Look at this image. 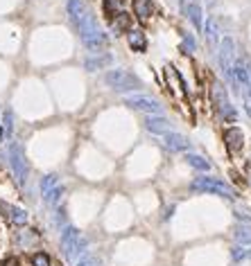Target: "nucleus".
I'll list each match as a JSON object with an SVG mask.
<instances>
[{"instance_id": "f257e3e1", "label": "nucleus", "mask_w": 251, "mask_h": 266, "mask_svg": "<svg viewBox=\"0 0 251 266\" xmlns=\"http://www.w3.org/2000/svg\"><path fill=\"white\" fill-rule=\"evenodd\" d=\"M107 84L111 86L113 90H132V88H138V79L134 75H129L127 70H111L107 77Z\"/></svg>"}, {"instance_id": "f03ea898", "label": "nucleus", "mask_w": 251, "mask_h": 266, "mask_svg": "<svg viewBox=\"0 0 251 266\" xmlns=\"http://www.w3.org/2000/svg\"><path fill=\"white\" fill-rule=\"evenodd\" d=\"M224 144H226V149H229L231 156H238V153L242 151V147H244V133L240 131L238 127H229L224 131Z\"/></svg>"}, {"instance_id": "7ed1b4c3", "label": "nucleus", "mask_w": 251, "mask_h": 266, "mask_svg": "<svg viewBox=\"0 0 251 266\" xmlns=\"http://www.w3.org/2000/svg\"><path fill=\"white\" fill-rule=\"evenodd\" d=\"M127 104L138 111H145V113H161L163 111V106L156 99L145 97V95H132V97H127Z\"/></svg>"}, {"instance_id": "20e7f679", "label": "nucleus", "mask_w": 251, "mask_h": 266, "mask_svg": "<svg viewBox=\"0 0 251 266\" xmlns=\"http://www.w3.org/2000/svg\"><path fill=\"white\" fill-rule=\"evenodd\" d=\"M134 16L141 23H147L154 16V0H132Z\"/></svg>"}, {"instance_id": "39448f33", "label": "nucleus", "mask_w": 251, "mask_h": 266, "mask_svg": "<svg viewBox=\"0 0 251 266\" xmlns=\"http://www.w3.org/2000/svg\"><path fill=\"white\" fill-rule=\"evenodd\" d=\"M9 161H12V167H14V172H16V178H18V181H23L25 174H27V167H25V161H23L21 149H18L16 144L9 147Z\"/></svg>"}, {"instance_id": "423d86ee", "label": "nucleus", "mask_w": 251, "mask_h": 266, "mask_svg": "<svg viewBox=\"0 0 251 266\" xmlns=\"http://www.w3.org/2000/svg\"><path fill=\"white\" fill-rule=\"evenodd\" d=\"M41 190H43V199L48 203H55L57 196L61 194V187L59 183H57V176H46L41 183Z\"/></svg>"}, {"instance_id": "0eeeda50", "label": "nucleus", "mask_w": 251, "mask_h": 266, "mask_svg": "<svg viewBox=\"0 0 251 266\" xmlns=\"http://www.w3.org/2000/svg\"><path fill=\"white\" fill-rule=\"evenodd\" d=\"M127 43L134 52H145V47H147V36H145V32L141 27H132V30L127 32Z\"/></svg>"}, {"instance_id": "6e6552de", "label": "nucleus", "mask_w": 251, "mask_h": 266, "mask_svg": "<svg viewBox=\"0 0 251 266\" xmlns=\"http://www.w3.org/2000/svg\"><path fill=\"white\" fill-rule=\"evenodd\" d=\"M165 77H168V84H170V88H172V93H175V97H186V88H183V81H181V77L177 75L172 68H168L165 70Z\"/></svg>"}, {"instance_id": "1a4fd4ad", "label": "nucleus", "mask_w": 251, "mask_h": 266, "mask_svg": "<svg viewBox=\"0 0 251 266\" xmlns=\"http://www.w3.org/2000/svg\"><path fill=\"white\" fill-rule=\"evenodd\" d=\"M111 27H113V32H115V34H120V32H129V30H132V16H129L127 12L115 14V16L111 18Z\"/></svg>"}, {"instance_id": "9d476101", "label": "nucleus", "mask_w": 251, "mask_h": 266, "mask_svg": "<svg viewBox=\"0 0 251 266\" xmlns=\"http://www.w3.org/2000/svg\"><path fill=\"white\" fill-rule=\"evenodd\" d=\"M195 187H199V190H213V192H220V194H224V196H231L229 187H224L222 183H217V181H211V178H204V181L195 183Z\"/></svg>"}, {"instance_id": "9b49d317", "label": "nucleus", "mask_w": 251, "mask_h": 266, "mask_svg": "<svg viewBox=\"0 0 251 266\" xmlns=\"http://www.w3.org/2000/svg\"><path fill=\"white\" fill-rule=\"evenodd\" d=\"M68 12L77 25L86 18V9H84V5H81V0H68Z\"/></svg>"}, {"instance_id": "f8f14e48", "label": "nucleus", "mask_w": 251, "mask_h": 266, "mask_svg": "<svg viewBox=\"0 0 251 266\" xmlns=\"http://www.w3.org/2000/svg\"><path fill=\"white\" fill-rule=\"evenodd\" d=\"M122 3H124V0H104V12L113 18L115 14L122 12Z\"/></svg>"}, {"instance_id": "ddd939ff", "label": "nucleus", "mask_w": 251, "mask_h": 266, "mask_svg": "<svg viewBox=\"0 0 251 266\" xmlns=\"http://www.w3.org/2000/svg\"><path fill=\"white\" fill-rule=\"evenodd\" d=\"M9 217H12V221L16 226H25L27 221V212L21 210V207H9Z\"/></svg>"}, {"instance_id": "4468645a", "label": "nucleus", "mask_w": 251, "mask_h": 266, "mask_svg": "<svg viewBox=\"0 0 251 266\" xmlns=\"http://www.w3.org/2000/svg\"><path fill=\"white\" fill-rule=\"evenodd\" d=\"M32 266H50V255L34 253V255H32Z\"/></svg>"}, {"instance_id": "2eb2a0df", "label": "nucleus", "mask_w": 251, "mask_h": 266, "mask_svg": "<svg viewBox=\"0 0 251 266\" xmlns=\"http://www.w3.org/2000/svg\"><path fill=\"white\" fill-rule=\"evenodd\" d=\"M104 64H109V57H100V59H89V61H86L89 70H95V68H100V66H104Z\"/></svg>"}, {"instance_id": "dca6fc26", "label": "nucleus", "mask_w": 251, "mask_h": 266, "mask_svg": "<svg viewBox=\"0 0 251 266\" xmlns=\"http://www.w3.org/2000/svg\"><path fill=\"white\" fill-rule=\"evenodd\" d=\"M32 241H36V235L34 233H30V230H25V233H21L18 235V244H32Z\"/></svg>"}, {"instance_id": "f3484780", "label": "nucleus", "mask_w": 251, "mask_h": 266, "mask_svg": "<svg viewBox=\"0 0 251 266\" xmlns=\"http://www.w3.org/2000/svg\"><path fill=\"white\" fill-rule=\"evenodd\" d=\"M3 127L7 133H12V111H5L3 113Z\"/></svg>"}, {"instance_id": "a211bd4d", "label": "nucleus", "mask_w": 251, "mask_h": 266, "mask_svg": "<svg viewBox=\"0 0 251 266\" xmlns=\"http://www.w3.org/2000/svg\"><path fill=\"white\" fill-rule=\"evenodd\" d=\"M188 163H190L192 167H199V169H208V163L199 161V156H190V158H188Z\"/></svg>"}, {"instance_id": "6ab92c4d", "label": "nucleus", "mask_w": 251, "mask_h": 266, "mask_svg": "<svg viewBox=\"0 0 251 266\" xmlns=\"http://www.w3.org/2000/svg\"><path fill=\"white\" fill-rule=\"evenodd\" d=\"M95 264H98V262H95L93 257H86V259H81V262L77 264V266H95Z\"/></svg>"}, {"instance_id": "aec40b11", "label": "nucleus", "mask_w": 251, "mask_h": 266, "mask_svg": "<svg viewBox=\"0 0 251 266\" xmlns=\"http://www.w3.org/2000/svg\"><path fill=\"white\" fill-rule=\"evenodd\" d=\"M0 140H3V131H0Z\"/></svg>"}]
</instances>
